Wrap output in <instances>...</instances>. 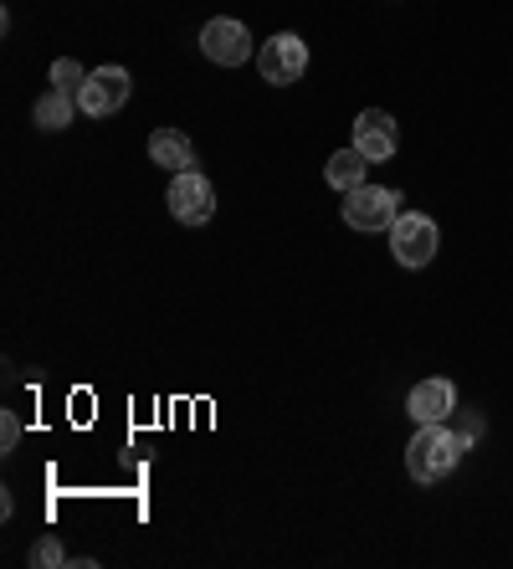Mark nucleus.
Returning <instances> with one entry per match:
<instances>
[{
  "label": "nucleus",
  "mask_w": 513,
  "mask_h": 569,
  "mask_svg": "<svg viewBox=\"0 0 513 569\" xmlns=\"http://www.w3.org/2000/svg\"><path fill=\"white\" fill-rule=\"evenodd\" d=\"M462 451H467V437H457L452 421L416 426V437H411V447H406V472L416 477V482H442V477L462 462Z\"/></svg>",
  "instance_id": "f257e3e1"
},
{
  "label": "nucleus",
  "mask_w": 513,
  "mask_h": 569,
  "mask_svg": "<svg viewBox=\"0 0 513 569\" xmlns=\"http://www.w3.org/2000/svg\"><path fill=\"white\" fill-rule=\"evenodd\" d=\"M344 221L355 226V231H391L395 216H401V190L391 186H355V190H344Z\"/></svg>",
  "instance_id": "f03ea898"
},
{
  "label": "nucleus",
  "mask_w": 513,
  "mask_h": 569,
  "mask_svg": "<svg viewBox=\"0 0 513 569\" xmlns=\"http://www.w3.org/2000/svg\"><path fill=\"white\" fill-rule=\"evenodd\" d=\"M257 72H263V82H273V88L298 82L303 72H308V41H303L298 31H277V37H267L263 47H257Z\"/></svg>",
  "instance_id": "7ed1b4c3"
},
{
  "label": "nucleus",
  "mask_w": 513,
  "mask_h": 569,
  "mask_svg": "<svg viewBox=\"0 0 513 569\" xmlns=\"http://www.w3.org/2000/svg\"><path fill=\"white\" fill-rule=\"evenodd\" d=\"M436 247H442V231H436L432 216L422 211H401L391 226V257L401 267H426L436 257Z\"/></svg>",
  "instance_id": "20e7f679"
},
{
  "label": "nucleus",
  "mask_w": 513,
  "mask_h": 569,
  "mask_svg": "<svg viewBox=\"0 0 513 569\" xmlns=\"http://www.w3.org/2000/svg\"><path fill=\"white\" fill-rule=\"evenodd\" d=\"M200 52L216 67H241L257 57V47H251V31L241 27L237 16H211V21L200 27Z\"/></svg>",
  "instance_id": "39448f33"
},
{
  "label": "nucleus",
  "mask_w": 513,
  "mask_h": 569,
  "mask_svg": "<svg viewBox=\"0 0 513 569\" xmlns=\"http://www.w3.org/2000/svg\"><path fill=\"white\" fill-rule=\"evenodd\" d=\"M165 200H170V216L180 226H206L216 216V186L200 170L170 174V190H165Z\"/></svg>",
  "instance_id": "423d86ee"
},
{
  "label": "nucleus",
  "mask_w": 513,
  "mask_h": 569,
  "mask_svg": "<svg viewBox=\"0 0 513 569\" xmlns=\"http://www.w3.org/2000/svg\"><path fill=\"white\" fill-rule=\"evenodd\" d=\"M134 93V78L124 72V67H98V72H88V82H82V93H78V108L88 113V119H114L124 103H129Z\"/></svg>",
  "instance_id": "0eeeda50"
},
{
  "label": "nucleus",
  "mask_w": 513,
  "mask_h": 569,
  "mask_svg": "<svg viewBox=\"0 0 513 569\" xmlns=\"http://www.w3.org/2000/svg\"><path fill=\"white\" fill-rule=\"evenodd\" d=\"M355 149L369 159V164L395 159V149H401V129H395V119L385 113V108H365V113L355 119Z\"/></svg>",
  "instance_id": "6e6552de"
},
{
  "label": "nucleus",
  "mask_w": 513,
  "mask_h": 569,
  "mask_svg": "<svg viewBox=\"0 0 513 569\" xmlns=\"http://www.w3.org/2000/svg\"><path fill=\"white\" fill-rule=\"evenodd\" d=\"M452 411H457V385L442 380V375H432V380L411 385L406 396V416L416 426H432V421H452Z\"/></svg>",
  "instance_id": "1a4fd4ad"
},
{
  "label": "nucleus",
  "mask_w": 513,
  "mask_h": 569,
  "mask_svg": "<svg viewBox=\"0 0 513 569\" xmlns=\"http://www.w3.org/2000/svg\"><path fill=\"white\" fill-rule=\"evenodd\" d=\"M149 159H155L159 170L185 174V170H196V144H190V133H180V129H155L149 133Z\"/></svg>",
  "instance_id": "9d476101"
},
{
  "label": "nucleus",
  "mask_w": 513,
  "mask_h": 569,
  "mask_svg": "<svg viewBox=\"0 0 513 569\" xmlns=\"http://www.w3.org/2000/svg\"><path fill=\"white\" fill-rule=\"evenodd\" d=\"M82 108H78V98L72 93H62V88H47V93L31 103V123L37 129H47V133H57V129H67V123L78 119Z\"/></svg>",
  "instance_id": "9b49d317"
},
{
  "label": "nucleus",
  "mask_w": 513,
  "mask_h": 569,
  "mask_svg": "<svg viewBox=\"0 0 513 569\" xmlns=\"http://www.w3.org/2000/svg\"><path fill=\"white\" fill-rule=\"evenodd\" d=\"M365 170H369V159L359 154L355 144L349 149H339V154H329V164H324V180H329L334 190H355V186H365Z\"/></svg>",
  "instance_id": "f8f14e48"
},
{
  "label": "nucleus",
  "mask_w": 513,
  "mask_h": 569,
  "mask_svg": "<svg viewBox=\"0 0 513 569\" xmlns=\"http://www.w3.org/2000/svg\"><path fill=\"white\" fill-rule=\"evenodd\" d=\"M47 78H52V88H62V93L78 98V93H82V82H88V72H82V62H72V57H57Z\"/></svg>",
  "instance_id": "ddd939ff"
},
{
  "label": "nucleus",
  "mask_w": 513,
  "mask_h": 569,
  "mask_svg": "<svg viewBox=\"0 0 513 569\" xmlns=\"http://www.w3.org/2000/svg\"><path fill=\"white\" fill-rule=\"evenodd\" d=\"M31 569H57V565H67V549H62V539L57 533H41L37 543H31Z\"/></svg>",
  "instance_id": "4468645a"
},
{
  "label": "nucleus",
  "mask_w": 513,
  "mask_h": 569,
  "mask_svg": "<svg viewBox=\"0 0 513 569\" xmlns=\"http://www.w3.org/2000/svg\"><path fill=\"white\" fill-rule=\"evenodd\" d=\"M452 426H457V437H467V447H473L477 437H483V411H452Z\"/></svg>",
  "instance_id": "2eb2a0df"
},
{
  "label": "nucleus",
  "mask_w": 513,
  "mask_h": 569,
  "mask_svg": "<svg viewBox=\"0 0 513 569\" xmlns=\"http://www.w3.org/2000/svg\"><path fill=\"white\" fill-rule=\"evenodd\" d=\"M16 441H21V416L0 411V451H16Z\"/></svg>",
  "instance_id": "dca6fc26"
}]
</instances>
